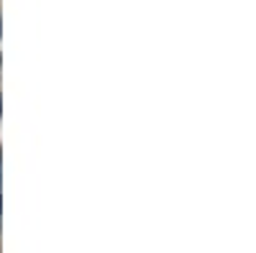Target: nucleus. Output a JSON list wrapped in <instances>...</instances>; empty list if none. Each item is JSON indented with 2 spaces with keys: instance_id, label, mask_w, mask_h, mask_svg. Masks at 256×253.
I'll use <instances>...</instances> for the list:
<instances>
[{
  "instance_id": "obj_1",
  "label": "nucleus",
  "mask_w": 256,
  "mask_h": 253,
  "mask_svg": "<svg viewBox=\"0 0 256 253\" xmlns=\"http://www.w3.org/2000/svg\"><path fill=\"white\" fill-rule=\"evenodd\" d=\"M0 210H3V202H0Z\"/></svg>"
},
{
  "instance_id": "obj_2",
  "label": "nucleus",
  "mask_w": 256,
  "mask_h": 253,
  "mask_svg": "<svg viewBox=\"0 0 256 253\" xmlns=\"http://www.w3.org/2000/svg\"><path fill=\"white\" fill-rule=\"evenodd\" d=\"M0 182H3V179H0Z\"/></svg>"
}]
</instances>
